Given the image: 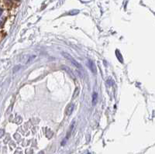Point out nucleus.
<instances>
[{"label":"nucleus","instance_id":"obj_4","mask_svg":"<svg viewBox=\"0 0 155 154\" xmlns=\"http://www.w3.org/2000/svg\"><path fill=\"white\" fill-rule=\"evenodd\" d=\"M96 100H97V94H96V93H94V94H93V98H92L93 105H95V104L96 103Z\"/></svg>","mask_w":155,"mask_h":154},{"label":"nucleus","instance_id":"obj_3","mask_svg":"<svg viewBox=\"0 0 155 154\" xmlns=\"http://www.w3.org/2000/svg\"><path fill=\"white\" fill-rule=\"evenodd\" d=\"M88 67H89V68H90V70L92 71L94 74L96 72V66H95V64H94V63L91 60H88Z\"/></svg>","mask_w":155,"mask_h":154},{"label":"nucleus","instance_id":"obj_5","mask_svg":"<svg viewBox=\"0 0 155 154\" xmlns=\"http://www.w3.org/2000/svg\"><path fill=\"white\" fill-rule=\"evenodd\" d=\"M79 88H77L76 89H75V91H74V93L73 94V98H75V97H77V95L79 94Z\"/></svg>","mask_w":155,"mask_h":154},{"label":"nucleus","instance_id":"obj_2","mask_svg":"<svg viewBox=\"0 0 155 154\" xmlns=\"http://www.w3.org/2000/svg\"><path fill=\"white\" fill-rule=\"evenodd\" d=\"M74 105L73 103H70L67 106V108L65 109V115L67 116H71V114L72 113V112L74 110Z\"/></svg>","mask_w":155,"mask_h":154},{"label":"nucleus","instance_id":"obj_1","mask_svg":"<svg viewBox=\"0 0 155 154\" xmlns=\"http://www.w3.org/2000/svg\"><path fill=\"white\" fill-rule=\"evenodd\" d=\"M62 55H63V57H65L67 60H70L71 62H72V64H74V66H75L77 68H79V70H83V68H82V66H81L80 64H79L78 61H76V60H74V58L72 57V56L70 55V54H68V53H62Z\"/></svg>","mask_w":155,"mask_h":154}]
</instances>
